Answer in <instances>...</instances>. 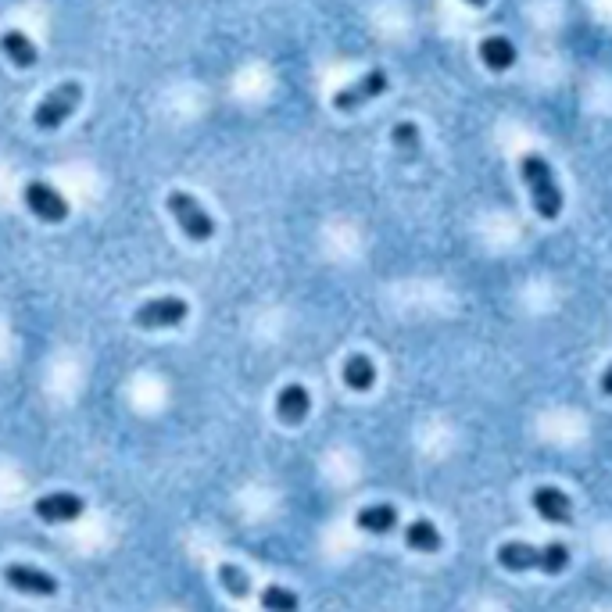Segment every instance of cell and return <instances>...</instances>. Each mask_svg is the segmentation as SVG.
I'll return each instance as SVG.
<instances>
[{
  "label": "cell",
  "instance_id": "cell-5",
  "mask_svg": "<svg viewBox=\"0 0 612 612\" xmlns=\"http://www.w3.org/2000/svg\"><path fill=\"white\" fill-rule=\"evenodd\" d=\"M187 315H190V305L183 298H154L136 308L133 323L140 330H169V326L187 323Z\"/></svg>",
  "mask_w": 612,
  "mask_h": 612
},
{
  "label": "cell",
  "instance_id": "cell-15",
  "mask_svg": "<svg viewBox=\"0 0 612 612\" xmlns=\"http://www.w3.org/2000/svg\"><path fill=\"white\" fill-rule=\"evenodd\" d=\"M0 51L8 54V61L15 68H33L36 65V47H33V40H29L26 33H18V29H8V33L0 36Z\"/></svg>",
  "mask_w": 612,
  "mask_h": 612
},
{
  "label": "cell",
  "instance_id": "cell-13",
  "mask_svg": "<svg viewBox=\"0 0 612 612\" xmlns=\"http://www.w3.org/2000/svg\"><path fill=\"white\" fill-rule=\"evenodd\" d=\"M355 523H358V530L383 537L398 527V509H394V505H366V509L355 516Z\"/></svg>",
  "mask_w": 612,
  "mask_h": 612
},
{
  "label": "cell",
  "instance_id": "cell-2",
  "mask_svg": "<svg viewBox=\"0 0 612 612\" xmlns=\"http://www.w3.org/2000/svg\"><path fill=\"white\" fill-rule=\"evenodd\" d=\"M519 176H523V183H527L530 197H534V208L541 219H559L562 215V190L559 183H555V172L552 165H548V158H541V154H523L519 158Z\"/></svg>",
  "mask_w": 612,
  "mask_h": 612
},
{
  "label": "cell",
  "instance_id": "cell-4",
  "mask_svg": "<svg viewBox=\"0 0 612 612\" xmlns=\"http://www.w3.org/2000/svg\"><path fill=\"white\" fill-rule=\"evenodd\" d=\"M79 101H83V86H79V83L54 86L51 94L43 97V101L36 104V111H33L36 129H58V126H65V122L72 119V111L79 108Z\"/></svg>",
  "mask_w": 612,
  "mask_h": 612
},
{
  "label": "cell",
  "instance_id": "cell-10",
  "mask_svg": "<svg viewBox=\"0 0 612 612\" xmlns=\"http://www.w3.org/2000/svg\"><path fill=\"white\" fill-rule=\"evenodd\" d=\"M530 502H534V512L544 519V523H559V527H570L573 523L570 494L559 491V487H537Z\"/></svg>",
  "mask_w": 612,
  "mask_h": 612
},
{
  "label": "cell",
  "instance_id": "cell-20",
  "mask_svg": "<svg viewBox=\"0 0 612 612\" xmlns=\"http://www.w3.org/2000/svg\"><path fill=\"white\" fill-rule=\"evenodd\" d=\"M602 391H605V394H609V398H612V366H609V369H605V373H602Z\"/></svg>",
  "mask_w": 612,
  "mask_h": 612
},
{
  "label": "cell",
  "instance_id": "cell-3",
  "mask_svg": "<svg viewBox=\"0 0 612 612\" xmlns=\"http://www.w3.org/2000/svg\"><path fill=\"white\" fill-rule=\"evenodd\" d=\"M165 204H169L172 219L179 222V230L187 233L194 244H204V240L215 237V219L208 215V208H204L197 197L176 190V194H169V201H165Z\"/></svg>",
  "mask_w": 612,
  "mask_h": 612
},
{
  "label": "cell",
  "instance_id": "cell-6",
  "mask_svg": "<svg viewBox=\"0 0 612 612\" xmlns=\"http://www.w3.org/2000/svg\"><path fill=\"white\" fill-rule=\"evenodd\" d=\"M387 86H391L387 72H383V68H373V72H366V76L355 79L351 86L337 90V94H333V108H337V111H358L362 104H369V101H376L380 94H387Z\"/></svg>",
  "mask_w": 612,
  "mask_h": 612
},
{
  "label": "cell",
  "instance_id": "cell-9",
  "mask_svg": "<svg viewBox=\"0 0 612 612\" xmlns=\"http://www.w3.org/2000/svg\"><path fill=\"white\" fill-rule=\"evenodd\" d=\"M83 512H86V502L72 491H54V494L36 498V516H40L43 523H72V519H79Z\"/></svg>",
  "mask_w": 612,
  "mask_h": 612
},
{
  "label": "cell",
  "instance_id": "cell-19",
  "mask_svg": "<svg viewBox=\"0 0 612 612\" xmlns=\"http://www.w3.org/2000/svg\"><path fill=\"white\" fill-rule=\"evenodd\" d=\"M219 580H222V587H226L233 598H247V595H251V580H247V573L240 570V566H230V562H226V566L219 570Z\"/></svg>",
  "mask_w": 612,
  "mask_h": 612
},
{
  "label": "cell",
  "instance_id": "cell-1",
  "mask_svg": "<svg viewBox=\"0 0 612 612\" xmlns=\"http://www.w3.org/2000/svg\"><path fill=\"white\" fill-rule=\"evenodd\" d=\"M498 566L509 573L541 570V573H548V577H559V573H566V566H570V548L559 541L541 544V548L527 541H509L498 548Z\"/></svg>",
  "mask_w": 612,
  "mask_h": 612
},
{
  "label": "cell",
  "instance_id": "cell-7",
  "mask_svg": "<svg viewBox=\"0 0 612 612\" xmlns=\"http://www.w3.org/2000/svg\"><path fill=\"white\" fill-rule=\"evenodd\" d=\"M22 201L40 222H65L68 219V201L43 179H33L26 190H22Z\"/></svg>",
  "mask_w": 612,
  "mask_h": 612
},
{
  "label": "cell",
  "instance_id": "cell-11",
  "mask_svg": "<svg viewBox=\"0 0 612 612\" xmlns=\"http://www.w3.org/2000/svg\"><path fill=\"white\" fill-rule=\"evenodd\" d=\"M308 412H312V398H308V391L301 383H287V387L276 394V416H280V423L298 426L308 419Z\"/></svg>",
  "mask_w": 612,
  "mask_h": 612
},
{
  "label": "cell",
  "instance_id": "cell-17",
  "mask_svg": "<svg viewBox=\"0 0 612 612\" xmlns=\"http://www.w3.org/2000/svg\"><path fill=\"white\" fill-rule=\"evenodd\" d=\"M262 609L269 612H298V595L280 584H269L262 591Z\"/></svg>",
  "mask_w": 612,
  "mask_h": 612
},
{
  "label": "cell",
  "instance_id": "cell-8",
  "mask_svg": "<svg viewBox=\"0 0 612 612\" xmlns=\"http://www.w3.org/2000/svg\"><path fill=\"white\" fill-rule=\"evenodd\" d=\"M4 580H8V587L22 591V595H40V598L58 595V580L51 573L36 570V566H22V562H11L8 570H4Z\"/></svg>",
  "mask_w": 612,
  "mask_h": 612
},
{
  "label": "cell",
  "instance_id": "cell-16",
  "mask_svg": "<svg viewBox=\"0 0 612 612\" xmlns=\"http://www.w3.org/2000/svg\"><path fill=\"white\" fill-rule=\"evenodd\" d=\"M340 376H344V383H348L351 391H358V394L373 391V383H376L373 358H369V355H351L348 362H344V369H340Z\"/></svg>",
  "mask_w": 612,
  "mask_h": 612
},
{
  "label": "cell",
  "instance_id": "cell-21",
  "mask_svg": "<svg viewBox=\"0 0 612 612\" xmlns=\"http://www.w3.org/2000/svg\"><path fill=\"white\" fill-rule=\"evenodd\" d=\"M466 4H473V8H487V0H466Z\"/></svg>",
  "mask_w": 612,
  "mask_h": 612
},
{
  "label": "cell",
  "instance_id": "cell-18",
  "mask_svg": "<svg viewBox=\"0 0 612 612\" xmlns=\"http://www.w3.org/2000/svg\"><path fill=\"white\" fill-rule=\"evenodd\" d=\"M391 140H394V147H398V151L405 154V158H416L419 147H423L416 122H398V126H394V133H391Z\"/></svg>",
  "mask_w": 612,
  "mask_h": 612
},
{
  "label": "cell",
  "instance_id": "cell-14",
  "mask_svg": "<svg viewBox=\"0 0 612 612\" xmlns=\"http://www.w3.org/2000/svg\"><path fill=\"white\" fill-rule=\"evenodd\" d=\"M480 61H484L491 72H509V68L516 65V47H512V40H505V36H487V40L480 43Z\"/></svg>",
  "mask_w": 612,
  "mask_h": 612
},
{
  "label": "cell",
  "instance_id": "cell-12",
  "mask_svg": "<svg viewBox=\"0 0 612 612\" xmlns=\"http://www.w3.org/2000/svg\"><path fill=\"white\" fill-rule=\"evenodd\" d=\"M405 544L412 548V552L434 555V552H441L444 537H441V530L430 523V519H412V523L405 527Z\"/></svg>",
  "mask_w": 612,
  "mask_h": 612
}]
</instances>
